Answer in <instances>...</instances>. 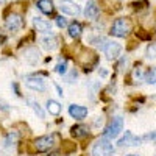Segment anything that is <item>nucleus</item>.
<instances>
[{
    "mask_svg": "<svg viewBox=\"0 0 156 156\" xmlns=\"http://www.w3.org/2000/svg\"><path fill=\"white\" fill-rule=\"evenodd\" d=\"M17 139H19V134L16 133V131H11L8 136H6V145H12V144H16L17 142Z\"/></svg>",
    "mask_w": 156,
    "mask_h": 156,
    "instance_id": "obj_22",
    "label": "nucleus"
},
{
    "mask_svg": "<svg viewBox=\"0 0 156 156\" xmlns=\"http://www.w3.org/2000/svg\"><path fill=\"white\" fill-rule=\"evenodd\" d=\"M47 111L51 115H58L61 112V105L56 100H47Z\"/></svg>",
    "mask_w": 156,
    "mask_h": 156,
    "instance_id": "obj_16",
    "label": "nucleus"
},
{
    "mask_svg": "<svg viewBox=\"0 0 156 156\" xmlns=\"http://www.w3.org/2000/svg\"><path fill=\"white\" fill-rule=\"evenodd\" d=\"M144 80H145V83H148V84H156V67H151V69H148V70L145 72Z\"/></svg>",
    "mask_w": 156,
    "mask_h": 156,
    "instance_id": "obj_20",
    "label": "nucleus"
},
{
    "mask_svg": "<svg viewBox=\"0 0 156 156\" xmlns=\"http://www.w3.org/2000/svg\"><path fill=\"white\" fill-rule=\"evenodd\" d=\"M23 27V19L19 14H11L6 17V28L11 31H17Z\"/></svg>",
    "mask_w": 156,
    "mask_h": 156,
    "instance_id": "obj_9",
    "label": "nucleus"
},
{
    "mask_svg": "<svg viewBox=\"0 0 156 156\" xmlns=\"http://www.w3.org/2000/svg\"><path fill=\"white\" fill-rule=\"evenodd\" d=\"M25 86L31 90H39V92H42L45 90V81L42 76H36V75H30L25 78Z\"/></svg>",
    "mask_w": 156,
    "mask_h": 156,
    "instance_id": "obj_5",
    "label": "nucleus"
},
{
    "mask_svg": "<svg viewBox=\"0 0 156 156\" xmlns=\"http://www.w3.org/2000/svg\"><path fill=\"white\" fill-rule=\"evenodd\" d=\"M126 156H139V154H126Z\"/></svg>",
    "mask_w": 156,
    "mask_h": 156,
    "instance_id": "obj_30",
    "label": "nucleus"
},
{
    "mask_svg": "<svg viewBox=\"0 0 156 156\" xmlns=\"http://www.w3.org/2000/svg\"><path fill=\"white\" fill-rule=\"evenodd\" d=\"M133 28V23L129 19L126 17H122V19H115L112 27H111V34L112 36H117V37H125L129 34V31H131Z\"/></svg>",
    "mask_w": 156,
    "mask_h": 156,
    "instance_id": "obj_1",
    "label": "nucleus"
},
{
    "mask_svg": "<svg viewBox=\"0 0 156 156\" xmlns=\"http://www.w3.org/2000/svg\"><path fill=\"white\" fill-rule=\"evenodd\" d=\"M154 156H156V154H154Z\"/></svg>",
    "mask_w": 156,
    "mask_h": 156,
    "instance_id": "obj_31",
    "label": "nucleus"
},
{
    "mask_svg": "<svg viewBox=\"0 0 156 156\" xmlns=\"http://www.w3.org/2000/svg\"><path fill=\"white\" fill-rule=\"evenodd\" d=\"M51 147H53V136H41L34 140V148L37 151H48Z\"/></svg>",
    "mask_w": 156,
    "mask_h": 156,
    "instance_id": "obj_8",
    "label": "nucleus"
},
{
    "mask_svg": "<svg viewBox=\"0 0 156 156\" xmlns=\"http://www.w3.org/2000/svg\"><path fill=\"white\" fill-rule=\"evenodd\" d=\"M145 139H148V140H151V142H153V144H156V131H153V133L147 134V136H145Z\"/></svg>",
    "mask_w": 156,
    "mask_h": 156,
    "instance_id": "obj_27",
    "label": "nucleus"
},
{
    "mask_svg": "<svg viewBox=\"0 0 156 156\" xmlns=\"http://www.w3.org/2000/svg\"><path fill=\"white\" fill-rule=\"evenodd\" d=\"M147 58H150V59L156 58V44H150L147 47Z\"/></svg>",
    "mask_w": 156,
    "mask_h": 156,
    "instance_id": "obj_23",
    "label": "nucleus"
},
{
    "mask_svg": "<svg viewBox=\"0 0 156 156\" xmlns=\"http://www.w3.org/2000/svg\"><path fill=\"white\" fill-rule=\"evenodd\" d=\"M87 134H89V129L84 125H75L72 128V136L75 137H86Z\"/></svg>",
    "mask_w": 156,
    "mask_h": 156,
    "instance_id": "obj_15",
    "label": "nucleus"
},
{
    "mask_svg": "<svg viewBox=\"0 0 156 156\" xmlns=\"http://www.w3.org/2000/svg\"><path fill=\"white\" fill-rule=\"evenodd\" d=\"M133 76H134V80H140V78H144V76H142L140 67H136V69L133 70Z\"/></svg>",
    "mask_w": 156,
    "mask_h": 156,
    "instance_id": "obj_26",
    "label": "nucleus"
},
{
    "mask_svg": "<svg viewBox=\"0 0 156 156\" xmlns=\"http://www.w3.org/2000/svg\"><path fill=\"white\" fill-rule=\"evenodd\" d=\"M103 51H105V55L108 59H115L117 56L120 55L122 51V45L115 41H106L105 45H103Z\"/></svg>",
    "mask_w": 156,
    "mask_h": 156,
    "instance_id": "obj_4",
    "label": "nucleus"
},
{
    "mask_svg": "<svg viewBox=\"0 0 156 156\" xmlns=\"http://www.w3.org/2000/svg\"><path fill=\"white\" fill-rule=\"evenodd\" d=\"M69 36L70 37H80L81 36V25L78 23V22H73L69 25Z\"/></svg>",
    "mask_w": 156,
    "mask_h": 156,
    "instance_id": "obj_18",
    "label": "nucleus"
},
{
    "mask_svg": "<svg viewBox=\"0 0 156 156\" xmlns=\"http://www.w3.org/2000/svg\"><path fill=\"white\" fill-rule=\"evenodd\" d=\"M37 8L41 9L44 14H50L53 11V3L50 0H37Z\"/></svg>",
    "mask_w": 156,
    "mask_h": 156,
    "instance_id": "obj_17",
    "label": "nucleus"
},
{
    "mask_svg": "<svg viewBox=\"0 0 156 156\" xmlns=\"http://www.w3.org/2000/svg\"><path fill=\"white\" fill-rule=\"evenodd\" d=\"M142 142V137H137L134 136L131 131H125V136L122 139H119V147H136V145H140Z\"/></svg>",
    "mask_w": 156,
    "mask_h": 156,
    "instance_id": "obj_7",
    "label": "nucleus"
},
{
    "mask_svg": "<svg viewBox=\"0 0 156 156\" xmlns=\"http://www.w3.org/2000/svg\"><path fill=\"white\" fill-rule=\"evenodd\" d=\"M101 2H106L109 6H108V9L111 11H115V9H119L120 8V5H119V2H117V0H101Z\"/></svg>",
    "mask_w": 156,
    "mask_h": 156,
    "instance_id": "obj_24",
    "label": "nucleus"
},
{
    "mask_svg": "<svg viewBox=\"0 0 156 156\" xmlns=\"http://www.w3.org/2000/svg\"><path fill=\"white\" fill-rule=\"evenodd\" d=\"M41 44L47 50H55L58 47V41H56L55 36H45V37H42L41 39Z\"/></svg>",
    "mask_w": 156,
    "mask_h": 156,
    "instance_id": "obj_13",
    "label": "nucleus"
},
{
    "mask_svg": "<svg viewBox=\"0 0 156 156\" xmlns=\"http://www.w3.org/2000/svg\"><path fill=\"white\" fill-rule=\"evenodd\" d=\"M55 70H56V73H59V75H64V73H66V72H67V59H66V58H61L59 62L56 64Z\"/></svg>",
    "mask_w": 156,
    "mask_h": 156,
    "instance_id": "obj_21",
    "label": "nucleus"
},
{
    "mask_svg": "<svg viewBox=\"0 0 156 156\" xmlns=\"http://www.w3.org/2000/svg\"><path fill=\"white\" fill-rule=\"evenodd\" d=\"M28 101V105L31 106V109L36 112V115L39 117V119H44V111H42V108H41V105H39V103L37 101H34L33 98H28L27 100Z\"/></svg>",
    "mask_w": 156,
    "mask_h": 156,
    "instance_id": "obj_19",
    "label": "nucleus"
},
{
    "mask_svg": "<svg viewBox=\"0 0 156 156\" xmlns=\"http://www.w3.org/2000/svg\"><path fill=\"white\" fill-rule=\"evenodd\" d=\"M39 51L37 48H28V50H25V59H27L30 64H36L39 61Z\"/></svg>",
    "mask_w": 156,
    "mask_h": 156,
    "instance_id": "obj_14",
    "label": "nucleus"
},
{
    "mask_svg": "<svg viewBox=\"0 0 156 156\" xmlns=\"http://www.w3.org/2000/svg\"><path fill=\"white\" fill-rule=\"evenodd\" d=\"M59 9L64 14H69V16H78L81 12L80 6L72 0H59Z\"/></svg>",
    "mask_w": 156,
    "mask_h": 156,
    "instance_id": "obj_6",
    "label": "nucleus"
},
{
    "mask_svg": "<svg viewBox=\"0 0 156 156\" xmlns=\"http://www.w3.org/2000/svg\"><path fill=\"white\" fill-rule=\"evenodd\" d=\"M56 25L59 28H64V27H67V20L64 19L62 16H59V17H56Z\"/></svg>",
    "mask_w": 156,
    "mask_h": 156,
    "instance_id": "obj_25",
    "label": "nucleus"
},
{
    "mask_svg": "<svg viewBox=\"0 0 156 156\" xmlns=\"http://www.w3.org/2000/svg\"><path fill=\"white\" fill-rule=\"evenodd\" d=\"M69 114L76 120H83L87 115V108L81 106V105H70L69 106Z\"/></svg>",
    "mask_w": 156,
    "mask_h": 156,
    "instance_id": "obj_10",
    "label": "nucleus"
},
{
    "mask_svg": "<svg viewBox=\"0 0 156 156\" xmlns=\"http://www.w3.org/2000/svg\"><path fill=\"white\" fill-rule=\"evenodd\" d=\"M33 23H34L36 30H37V31H41V33H50V31H51V25H50V22H47V20H44V19H41V17H34Z\"/></svg>",
    "mask_w": 156,
    "mask_h": 156,
    "instance_id": "obj_11",
    "label": "nucleus"
},
{
    "mask_svg": "<svg viewBox=\"0 0 156 156\" xmlns=\"http://www.w3.org/2000/svg\"><path fill=\"white\" fill-rule=\"evenodd\" d=\"M55 87H56V90H58V92H59V95L62 97V89H61V87H59L58 84H55Z\"/></svg>",
    "mask_w": 156,
    "mask_h": 156,
    "instance_id": "obj_28",
    "label": "nucleus"
},
{
    "mask_svg": "<svg viewBox=\"0 0 156 156\" xmlns=\"http://www.w3.org/2000/svg\"><path fill=\"white\" fill-rule=\"evenodd\" d=\"M84 16H86V19H95L98 16V6L95 2H92V0L87 2V5L84 8Z\"/></svg>",
    "mask_w": 156,
    "mask_h": 156,
    "instance_id": "obj_12",
    "label": "nucleus"
},
{
    "mask_svg": "<svg viewBox=\"0 0 156 156\" xmlns=\"http://www.w3.org/2000/svg\"><path fill=\"white\" fill-rule=\"evenodd\" d=\"M114 147L109 140L101 139L92 147V156H112Z\"/></svg>",
    "mask_w": 156,
    "mask_h": 156,
    "instance_id": "obj_3",
    "label": "nucleus"
},
{
    "mask_svg": "<svg viewBox=\"0 0 156 156\" xmlns=\"http://www.w3.org/2000/svg\"><path fill=\"white\" fill-rule=\"evenodd\" d=\"M123 129V119L119 115V117H114V119L109 122V125L105 128V133H103V139L106 140H111V139H115L119 136V133Z\"/></svg>",
    "mask_w": 156,
    "mask_h": 156,
    "instance_id": "obj_2",
    "label": "nucleus"
},
{
    "mask_svg": "<svg viewBox=\"0 0 156 156\" xmlns=\"http://www.w3.org/2000/svg\"><path fill=\"white\" fill-rule=\"evenodd\" d=\"M100 75H101V76H106V75H108V72H106L105 69H101V70H100Z\"/></svg>",
    "mask_w": 156,
    "mask_h": 156,
    "instance_id": "obj_29",
    "label": "nucleus"
}]
</instances>
